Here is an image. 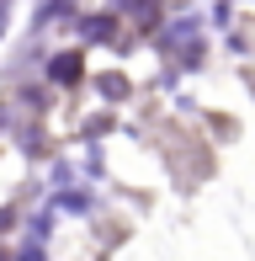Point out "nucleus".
Instances as JSON below:
<instances>
[{"label":"nucleus","mask_w":255,"mask_h":261,"mask_svg":"<svg viewBox=\"0 0 255 261\" xmlns=\"http://www.w3.org/2000/svg\"><path fill=\"white\" fill-rule=\"evenodd\" d=\"M53 80H64V86L80 80V54H59V59H53Z\"/></svg>","instance_id":"obj_1"}]
</instances>
